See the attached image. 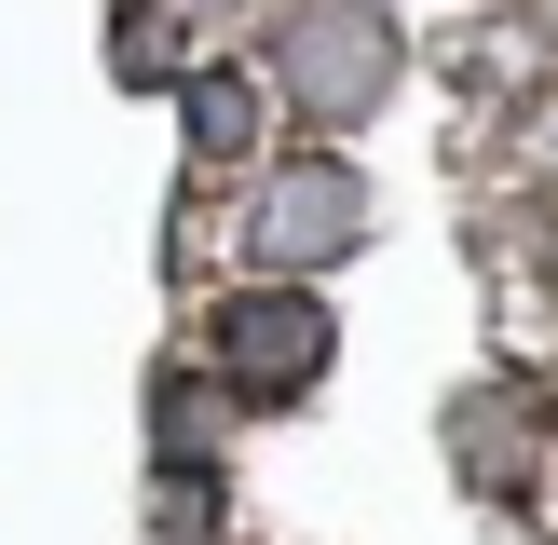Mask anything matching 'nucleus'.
Returning <instances> with one entry per match:
<instances>
[{
    "mask_svg": "<svg viewBox=\"0 0 558 545\" xmlns=\"http://www.w3.org/2000/svg\"><path fill=\"white\" fill-rule=\"evenodd\" d=\"M218 368H163L150 382V463H218Z\"/></svg>",
    "mask_w": 558,
    "mask_h": 545,
    "instance_id": "6",
    "label": "nucleus"
},
{
    "mask_svg": "<svg viewBox=\"0 0 558 545\" xmlns=\"http://www.w3.org/2000/svg\"><path fill=\"white\" fill-rule=\"evenodd\" d=\"M205 368L245 409H300L341 368V314L314 300V272H245V300H218V327H205Z\"/></svg>",
    "mask_w": 558,
    "mask_h": 545,
    "instance_id": "2",
    "label": "nucleus"
},
{
    "mask_svg": "<svg viewBox=\"0 0 558 545\" xmlns=\"http://www.w3.org/2000/svg\"><path fill=\"white\" fill-rule=\"evenodd\" d=\"M450 463H463V477H490V491H532V463H545V409L518 396V382H477V396L450 409Z\"/></svg>",
    "mask_w": 558,
    "mask_h": 545,
    "instance_id": "4",
    "label": "nucleus"
},
{
    "mask_svg": "<svg viewBox=\"0 0 558 545\" xmlns=\"http://www.w3.org/2000/svg\"><path fill=\"white\" fill-rule=\"evenodd\" d=\"M368 164H341L314 136V150H287V164H259V191H245V272H327V259H354L368 245Z\"/></svg>",
    "mask_w": 558,
    "mask_h": 545,
    "instance_id": "3",
    "label": "nucleus"
},
{
    "mask_svg": "<svg viewBox=\"0 0 558 545\" xmlns=\"http://www.w3.org/2000/svg\"><path fill=\"white\" fill-rule=\"evenodd\" d=\"M396 82H409L396 0H272V27H259V96L287 109V123L341 136V123H368Z\"/></svg>",
    "mask_w": 558,
    "mask_h": 545,
    "instance_id": "1",
    "label": "nucleus"
},
{
    "mask_svg": "<svg viewBox=\"0 0 558 545\" xmlns=\"http://www.w3.org/2000/svg\"><path fill=\"white\" fill-rule=\"evenodd\" d=\"M259 69L245 55H205V69L178 82V123H191V164H259Z\"/></svg>",
    "mask_w": 558,
    "mask_h": 545,
    "instance_id": "5",
    "label": "nucleus"
},
{
    "mask_svg": "<svg viewBox=\"0 0 558 545\" xmlns=\"http://www.w3.org/2000/svg\"><path fill=\"white\" fill-rule=\"evenodd\" d=\"M150 505H163V545H205L218 532V463H150Z\"/></svg>",
    "mask_w": 558,
    "mask_h": 545,
    "instance_id": "7",
    "label": "nucleus"
}]
</instances>
